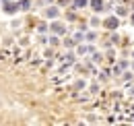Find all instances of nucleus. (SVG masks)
Returning a JSON list of instances; mask_svg holds the SVG:
<instances>
[{"label": "nucleus", "instance_id": "nucleus-1", "mask_svg": "<svg viewBox=\"0 0 134 126\" xmlns=\"http://www.w3.org/2000/svg\"><path fill=\"white\" fill-rule=\"evenodd\" d=\"M118 25H120V19H118V17H107V19L103 21V27L109 29V31H116Z\"/></svg>", "mask_w": 134, "mask_h": 126}, {"label": "nucleus", "instance_id": "nucleus-2", "mask_svg": "<svg viewBox=\"0 0 134 126\" xmlns=\"http://www.w3.org/2000/svg\"><path fill=\"white\" fill-rule=\"evenodd\" d=\"M50 29L56 33V35H66V25L60 23V21H54V23L50 25Z\"/></svg>", "mask_w": 134, "mask_h": 126}, {"label": "nucleus", "instance_id": "nucleus-3", "mask_svg": "<svg viewBox=\"0 0 134 126\" xmlns=\"http://www.w3.org/2000/svg\"><path fill=\"white\" fill-rule=\"evenodd\" d=\"M89 6H91L95 13H101V10H105V2H103V0H89Z\"/></svg>", "mask_w": 134, "mask_h": 126}, {"label": "nucleus", "instance_id": "nucleus-4", "mask_svg": "<svg viewBox=\"0 0 134 126\" xmlns=\"http://www.w3.org/2000/svg\"><path fill=\"white\" fill-rule=\"evenodd\" d=\"M46 17H48V19H58V17H60V8H58V6H48V8H46Z\"/></svg>", "mask_w": 134, "mask_h": 126}, {"label": "nucleus", "instance_id": "nucleus-5", "mask_svg": "<svg viewBox=\"0 0 134 126\" xmlns=\"http://www.w3.org/2000/svg\"><path fill=\"white\" fill-rule=\"evenodd\" d=\"M19 10H29L31 8V0H17Z\"/></svg>", "mask_w": 134, "mask_h": 126}, {"label": "nucleus", "instance_id": "nucleus-6", "mask_svg": "<svg viewBox=\"0 0 134 126\" xmlns=\"http://www.w3.org/2000/svg\"><path fill=\"white\" fill-rule=\"evenodd\" d=\"M89 4V0H72V8H85Z\"/></svg>", "mask_w": 134, "mask_h": 126}, {"label": "nucleus", "instance_id": "nucleus-7", "mask_svg": "<svg viewBox=\"0 0 134 126\" xmlns=\"http://www.w3.org/2000/svg\"><path fill=\"white\" fill-rule=\"evenodd\" d=\"M85 41H89V44H93V41H97V33L95 31H89L85 35Z\"/></svg>", "mask_w": 134, "mask_h": 126}, {"label": "nucleus", "instance_id": "nucleus-8", "mask_svg": "<svg viewBox=\"0 0 134 126\" xmlns=\"http://www.w3.org/2000/svg\"><path fill=\"white\" fill-rule=\"evenodd\" d=\"M72 39H74L76 44H81V41H85V33H83V31H76V33H74V37H72Z\"/></svg>", "mask_w": 134, "mask_h": 126}, {"label": "nucleus", "instance_id": "nucleus-9", "mask_svg": "<svg viewBox=\"0 0 134 126\" xmlns=\"http://www.w3.org/2000/svg\"><path fill=\"white\" fill-rule=\"evenodd\" d=\"M116 13H118V17H126L128 15V8H126V6H118Z\"/></svg>", "mask_w": 134, "mask_h": 126}, {"label": "nucleus", "instance_id": "nucleus-10", "mask_svg": "<svg viewBox=\"0 0 134 126\" xmlns=\"http://www.w3.org/2000/svg\"><path fill=\"white\" fill-rule=\"evenodd\" d=\"M99 25H101V21L97 17H93V19H91V27H99Z\"/></svg>", "mask_w": 134, "mask_h": 126}, {"label": "nucleus", "instance_id": "nucleus-11", "mask_svg": "<svg viewBox=\"0 0 134 126\" xmlns=\"http://www.w3.org/2000/svg\"><path fill=\"white\" fill-rule=\"evenodd\" d=\"M74 89H79V91L85 89V81H76V83H74Z\"/></svg>", "mask_w": 134, "mask_h": 126}, {"label": "nucleus", "instance_id": "nucleus-12", "mask_svg": "<svg viewBox=\"0 0 134 126\" xmlns=\"http://www.w3.org/2000/svg\"><path fill=\"white\" fill-rule=\"evenodd\" d=\"M109 41H111V44H118V41H120V37H118V33H111V37H109Z\"/></svg>", "mask_w": 134, "mask_h": 126}, {"label": "nucleus", "instance_id": "nucleus-13", "mask_svg": "<svg viewBox=\"0 0 134 126\" xmlns=\"http://www.w3.org/2000/svg\"><path fill=\"white\" fill-rule=\"evenodd\" d=\"M91 93H99V85H97V83L91 85Z\"/></svg>", "mask_w": 134, "mask_h": 126}, {"label": "nucleus", "instance_id": "nucleus-14", "mask_svg": "<svg viewBox=\"0 0 134 126\" xmlns=\"http://www.w3.org/2000/svg\"><path fill=\"white\" fill-rule=\"evenodd\" d=\"M37 29H39V31H48V25H46V23H39Z\"/></svg>", "mask_w": 134, "mask_h": 126}, {"label": "nucleus", "instance_id": "nucleus-15", "mask_svg": "<svg viewBox=\"0 0 134 126\" xmlns=\"http://www.w3.org/2000/svg\"><path fill=\"white\" fill-rule=\"evenodd\" d=\"M70 2H72V0H58V4H60V6H68Z\"/></svg>", "mask_w": 134, "mask_h": 126}, {"label": "nucleus", "instance_id": "nucleus-16", "mask_svg": "<svg viewBox=\"0 0 134 126\" xmlns=\"http://www.w3.org/2000/svg\"><path fill=\"white\" fill-rule=\"evenodd\" d=\"M68 19H70V21H76V15H74V10H70V13H68Z\"/></svg>", "mask_w": 134, "mask_h": 126}, {"label": "nucleus", "instance_id": "nucleus-17", "mask_svg": "<svg viewBox=\"0 0 134 126\" xmlns=\"http://www.w3.org/2000/svg\"><path fill=\"white\" fill-rule=\"evenodd\" d=\"M124 81H128V83H130V81H132V75H130V72H124Z\"/></svg>", "mask_w": 134, "mask_h": 126}, {"label": "nucleus", "instance_id": "nucleus-18", "mask_svg": "<svg viewBox=\"0 0 134 126\" xmlns=\"http://www.w3.org/2000/svg\"><path fill=\"white\" fill-rule=\"evenodd\" d=\"M118 64H120V66H122V68H124V70H126V68H128V62H126V60H120V62H118Z\"/></svg>", "mask_w": 134, "mask_h": 126}, {"label": "nucleus", "instance_id": "nucleus-19", "mask_svg": "<svg viewBox=\"0 0 134 126\" xmlns=\"http://www.w3.org/2000/svg\"><path fill=\"white\" fill-rule=\"evenodd\" d=\"M50 44L52 46H58V37H50Z\"/></svg>", "mask_w": 134, "mask_h": 126}, {"label": "nucleus", "instance_id": "nucleus-20", "mask_svg": "<svg viewBox=\"0 0 134 126\" xmlns=\"http://www.w3.org/2000/svg\"><path fill=\"white\" fill-rule=\"evenodd\" d=\"M130 21H132V25H134V13H132V15H130Z\"/></svg>", "mask_w": 134, "mask_h": 126}, {"label": "nucleus", "instance_id": "nucleus-21", "mask_svg": "<svg viewBox=\"0 0 134 126\" xmlns=\"http://www.w3.org/2000/svg\"><path fill=\"white\" fill-rule=\"evenodd\" d=\"M41 2H56V0H41Z\"/></svg>", "mask_w": 134, "mask_h": 126}, {"label": "nucleus", "instance_id": "nucleus-22", "mask_svg": "<svg viewBox=\"0 0 134 126\" xmlns=\"http://www.w3.org/2000/svg\"><path fill=\"white\" fill-rule=\"evenodd\" d=\"M132 70H134V64H132Z\"/></svg>", "mask_w": 134, "mask_h": 126}, {"label": "nucleus", "instance_id": "nucleus-23", "mask_svg": "<svg viewBox=\"0 0 134 126\" xmlns=\"http://www.w3.org/2000/svg\"><path fill=\"white\" fill-rule=\"evenodd\" d=\"M132 58H134V52H132Z\"/></svg>", "mask_w": 134, "mask_h": 126}]
</instances>
